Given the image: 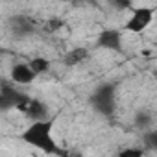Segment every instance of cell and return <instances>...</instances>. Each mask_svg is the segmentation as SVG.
Listing matches in <instances>:
<instances>
[{"label": "cell", "mask_w": 157, "mask_h": 157, "mask_svg": "<svg viewBox=\"0 0 157 157\" xmlns=\"http://www.w3.org/2000/svg\"><path fill=\"white\" fill-rule=\"evenodd\" d=\"M61 26H63V21H61V19H50V21H48V24H46L48 32H57Z\"/></svg>", "instance_id": "4fadbf2b"}, {"label": "cell", "mask_w": 157, "mask_h": 157, "mask_svg": "<svg viewBox=\"0 0 157 157\" xmlns=\"http://www.w3.org/2000/svg\"><path fill=\"white\" fill-rule=\"evenodd\" d=\"M37 78V74L30 68L28 63H17L11 68V82L19 83V85H30Z\"/></svg>", "instance_id": "5b68a950"}, {"label": "cell", "mask_w": 157, "mask_h": 157, "mask_svg": "<svg viewBox=\"0 0 157 157\" xmlns=\"http://www.w3.org/2000/svg\"><path fill=\"white\" fill-rule=\"evenodd\" d=\"M153 78H155V82H157V70H153Z\"/></svg>", "instance_id": "9a60e30c"}, {"label": "cell", "mask_w": 157, "mask_h": 157, "mask_svg": "<svg viewBox=\"0 0 157 157\" xmlns=\"http://www.w3.org/2000/svg\"><path fill=\"white\" fill-rule=\"evenodd\" d=\"M54 118H46V120H37V122H32L22 133H21V139L26 142V144H30V146H33V148H37V150H41V151H44L46 155H56L57 153V144H56V140H54Z\"/></svg>", "instance_id": "6da1fadb"}, {"label": "cell", "mask_w": 157, "mask_h": 157, "mask_svg": "<svg viewBox=\"0 0 157 157\" xmlns=\"http://www.w3.org/2000/svg\"><path fill=\"white\" fill-rule=\"evenodd\" d=\"M24 115H26V117H30V118H32V122L50 118V117H48V109H46V105H44L41 100H35V98H32V102L28 104V107H26Z\"/></svg>", "instance_id": "52a82bcc"}, {"label": "cell", "mask_w": 157, "mask_h": 157, "mask_svg": "<svg viewBox=\"0 0 157 157\" xmlns=\"http://www.w3.org/2000/svg\"><path fill=\"white\" fill-rule=\"evenodd\" d=\"M93 107L105 115V117H111L113 111H115V87L111 83H104L100 85L94 94H93Z\"/></svg>", "instance_id": "3957f363"}, {"label": "cell", "mask_w": 157, "mask_h": 157, "mask_svg": "<svg viewBox=\"0 0 157 157\" xmlns=\"http://www.w3.org/2000/svg\"><path fill=\"white\" fill-rule=\"evenodd\" d=\"M115 8H118V10H126V8H131V10H133V6H131L129 2H115Z\"/></svg>", "instance_id": "5bb4252c"}, {"label": "cell", "mask_w": 157, "mask_h": 157, "mask_svg": "<svg viewBox=\"0 0 157 157\" xmlns=\"http://www.w3.org/2000/svg\"><path fill=\"white\" fill-rule=\"evenodd\" d=\"M87 57H89V50L83 48V46H78V48L70 50V52L65 56V65H67V67H76V65L83 63Z\"/></svg>", "instance_id": "ba28073f"}, {"label": "cell", "mask_w": 157, "mask_h": 157, "mask_svg": "<svg viewBox=\"0 0 157 157\" xmlns=\"http://www.w3.org/2000/svg\"><path fill=\"white\" fill-rule=\"evenodd\" d=\"M30 68L39 76V74H44V72H48L50 70V61L48 59H44V57H33V59H30Z\"/></svg>", "instance_id": "9c48e42d"}, {"label": "cell", "mask_w": 157, "mask_h": 157, "mask_svg": "<svg viewBox=\"0 0 157 157\" xmlns=\"http://www.w3.org/2000/svg\"><path fill=\"white\" fill-rule=\"evenodd\" d=\"M153 21V10L151 8H133L131 15L126 22V30L133 32V33H140L144 32Z\"/></svg>", "instance_id": "277c9868"}, {"label": "cell", "mask_w": 157, "mask_h": 157, "mask_svg": "<svg viewBox=\"0 0 157 157\" xmlns=\"http://www.w3.org/2000/svg\"><path fill=\"white\" fill-rule=\"evenodd\" d=\"M117 157H144V150L142 148H124L118 151Z\"/></svg>", "instance_id": "8fae6325"}, {"label": "cell", "mask_w": 157, "mask_h": 157, "mask_svg": "<svg viewBox=\"0 0 157 157\" xmlns=\"http://www.w3.org/2000/svg\"><path fill=\"white\" fill-rule=\"evenodd\" d=\"M135 124H137L139 128H146V126L150 124V115H148V113H137Z\"/></svg>", "instance_id": "7c38bea8"}, {"label": "cell", "mask_w": 157, "mask_h": 157, "mask_svg": "<svg viewBox=\"0 0 157 157\" xmlns=\"http://www.w3.org/2000/svg\"><path fill=\"white\" fill-rule=\"evenodd\" d=\"M144 144H146L148 150L157 151V131H146L144 133Z\"/></svg>", "instance_id": "30bf717a"}, {"label": "cell", "mask_w": 157, "mask_h": 157, "mask_svg": "<svg viewBox=\"0 0 157 157\" xmlns=\"http://www.w3.org/2000/svg\"><path fill=\"white\" fill-rule=\"evenodd\" d=\"M30 102H32V98L28 94L13 89L8 82H2V89H0V107H2V111H8V109L15 107V109L24 113Z\"/></svg>", "instance_id": "7a4b0ae2"}, {"label": "cell", "mask_w": 157, "mask_h": 157, "mask_svg": "<svg viewBox=\"0 0 157 157\" xmlns=\"http://www.w3.org/2000/svg\"><path fill=\"white\" fill-rule=\"evenodd\" d=\"M96 44L100 48H105V50H120L122 48V33L118 30H104L100 35H98V41Z\"/></svg>", "instance_id": "8992f818"}]
</instances>
